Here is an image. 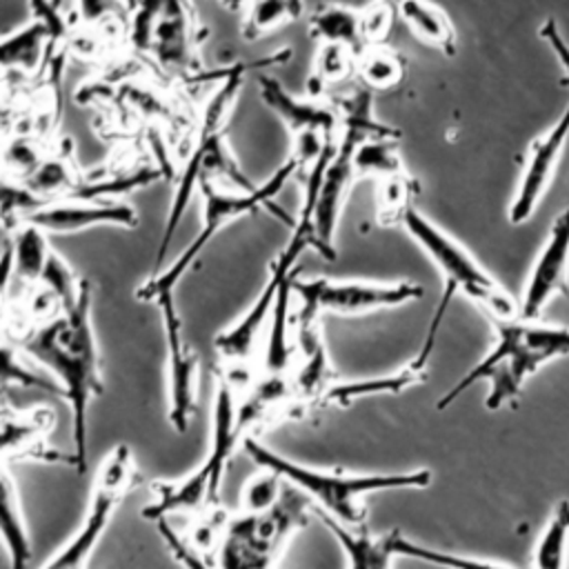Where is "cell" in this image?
<instances>
[{
  "mask_svg": "<svg viewBox=\"0 0 569 569\" xmlns=\"http://www.w3.org/2000/svg\"><path fill=\"white\" fill-rule=\"evenodd\" d=\"M429 356L431 353L418 349V353L407 365H402L400 369H396L391 373L349 380V382H336L327 389L320 405L322 407H349L353 400H360V398L402 393L405 389H409L413 385H420L427 378Z\"/></svg>",
  "mask_w": 569,
  "mask_h": 569,
  "instance_id": "obj_17",
  "label": "cell"
},
{
  "mask_svg": "<svg viewBox=\"0 0 569 569\" xmlns=\"http://www.w3.org/2000/svg\"><path fill=\"white\" fill-rule=\"evenodd\" d=\"M353 171L358 178H376L378 182L405 178L407 171L398 156L396 138H371L358 144L353 153Z\"/></svg>",
  "mask_w": 569,
  "mask_h": 569,
  "instance_id": "obj_25",
  "label": "cell"
},
{
  "mask_svg": "<svg viewBox=\"0 0 569 569\" xmlns=\"http://www.w3.org/2000/svg\"><path fill=\"white\" fill-rule=\"evenodd\" d=\"M496 342L489 353L476 362L438 402L436 407L445 411L476 382H487L489 391L485 407L496 411L511 405L525 382L547 362L569 353V329L542 325L538 320H498L493 322Z\"/></svg>",
  "mask_w": 569,
  "mask_h": 569,
  "instance_id": "obj_2",
  "label": "cell"
},
{
  "mask_svg": "<svg viewBox=\"0 0 569 569\" xmlns=\"http://www.w3.org/2000/svg\"><path fill=\"white\" fill-rule=\"evenodd\" d=\"M136 480L138 471L131 449L116 445L98 465L84 518L42 569H87L118 505L133 489Z\"/></svg>",
  "mask_w": 569,
  "mask_h": 569,
  "instance_id": "obj_10",
  "label": "cell"
},
{
  "mask_svg": "<svg viewBox=\"0 0 569 569\" xmlns=\"http://www.w3.org/2000/svg\"><path fill=\"white\" fill-rule=\"evenodd\" d=\"M242 16V36L244 40H256L282 24H289L300 18L302 4L293 0L284 2H251L244 7Z\"/></svg>",
  "mask_w": 569,
  "mask_h": 569,
  "instance_id": "obj_29",
  "label": "cell"
},
{
  "mask_svg": "<svg viewBox=\"0 0 569 569\" xmlns=\"http://www.w3.org/2000/svg\"><path fill=\"white\" fill-rule=\"evenodd\" d=\"M293 296L300 309L296 313L298 329L316 327L322 313H367L389 307L413 302L422 296L416 282H371V280H336V278H307L293 280Z\"/></svg>",
  "mask_w": 569,
  "mask_h": 569,
  "instance_id": "obj_11",
  "label": "cell"
},
{
  "mask_svg": "<svg viewBox=\"0 0 569 569\" xmlns=\"http://www.w3.org/2000/svg\"><path fill=\"white\" fill-rule=\"evenodd\" d=\"M389 24V16H387V7L380 4H371L362 9V33H365V42H371L376 38H382Z\"/></svg>",
  "mask_w": 569,
  "mask_h": 569,
  "instance_id": "obj_37",
  "label": "cell"
},
{
  "mask_svg": "<svg viewBox=\"0 0 569 569\" xmlns=\"http://www.w3.org/2000/svg\"><path fill=\"white\" fill-rule=\"evenodd\" d=\"M153 305L160 311L167 345V416L171 427L178 433H184L189 427V418L196 409L198 356L184 340L176 296H160Z\"/></svg>",
  "mask_w": 569,
  "mask_h": 569,
  "instance_id": "obj_12",
  "label": "cell"
},
{
  "mask_svg": "<svg viewBox=\"0 0 569 569\" xmlns=\"http://www.w3.org/2000/svg\"><path fill=\"white\" fill-rule=\"evenodd\" d=\"M538 33H540V38L551 47V51L556 53L558 62H560L562 69H565V76L560 78V84L569 87V44L565 42L562 33H560V29H558V24H556V20H553V18H547L545 24L538 29Z\"/></svg>",
  "mask_w": 569,
  "mask_h": 569,
  "instance_id": "obj_36",
  "label": "cell"
},
{
  "mask_svg": "<svg viewBox=\"0 0 569 569\" xmlns=\"http://www.w3.org/2000/svg\"><path fill=\"white\" fill-rule=\"evenodd\" d=\"M318 518L340 542L347 556V569H391L393 558H398L396 553V542L400 533L398 529L385 536H371L367 529L351 531L320 511H318Z\"/></svg>",
  "mask_w": 569,
  "mask_h": 569,
  "instance_id": "obj_19",
  "label": "cell"
},
{
  "mask_svg": "<svg viewBox=\"0 0 569 569\" xmlns=\"http://www.w3.org/2000/svg\"><path fill=\"white\" fill-rule=\"evenodd\" d=\"M244 431L238 427V409L236 393L231 387L220 380L213 400L211 413V442L198 469L178 478L153 482V502L142 509L147 520H167V516L184 513V516H207L218 509L220 487L229 460L236 447H242Z\"/></svg>",
  "mask_w": 569,
  "mask_h": 569,
  "instance_id": "obj_5",
  "label": "cell"
},
{
  "mask_svg": "<svg viewBox=\"0 0 569 569\" xmlns=\"http://www.w3.org/2000/svg\"><path fill=\"white\" fill-rule=\"evenodd\" d=\"M336 142H331L322 151V156L313 162V167L307 169L305 176H302L305 178V189H302L305 198H302V204H300V213L296 218V224H293V231H291L287 244L282 247L278 258L271 262L269 278H267L264 287L253 298L249 309L233 325L222 329L213 340L218 353L231 365H242L251 356L258 336L262 333L264 325L271 318V311H273V305H276V298H278L280 289L289 280H293V269H296L298 258L309 247H313L318 253H322V247H320V240H318V233H316V222H313V207H316V193H318V187L322 182L325 169H327V164H329V160L336 151Z\"/></svg>",
  "mask_w": 569,
  "mask_h": 569,
  "instance_id": "obj_4",
  "label": "cell"
},
{
  "mask_svg": "<svg viewBox=\"0 0 569 569\" xmlns=\"http://www.w3.org/2000/svg\"><path fill=\"white\" fill-rule=\"evenodd\" d=\"M309 33L322 44H342L356 53L365 51L362 33V9L342 4H320L309 18Z\"/></svg>",
  "mask_w": 569,
  "mask_h": 569,
  "instance_id": "obj_21",
  "label": "cell"
},
{
  "mask_svg": "<svg viewBox=\"0 0 569 569\" xmlns=\"http://www.w3.org/2000/svg\"><path fill=\"white\" fill-rule=\"evenodd\" d=\"M356 62V53L342 44H322L316 58V78L318 82L342 80Z\"/></svg>",
  "mask_w": 569,
  "mask_h": 569,
  "instance_id": "obj_35",
  "label": "cell"
},
{
  "mask_svg": "<svg viewBox=\"0 0 569 569\" xmlns=\"http://www.w3.org/2000/svg\"><path fill=\"white\" fill-rule=\"evenodd\" d=\"M558 293L569 300V207L551 222L547 240L531 267L520 300V318L538 320L547 302Z\"/></svg>",
  "mask_w": 569,
  "mask_h": 569,
  "instance_id": "obj_13",
  "label": "cell"
},
{
  "mask_svg": "<svg viewBox=\"0 0 569 569\" xmlns=\"http://www.w3.org/2000/svg\"><path fill=\"white\" fill-rule=\"evenodd\" d=\"M156 527H158L160 538H162L164 545L169 547L171 556H173L184 569H218L216 560H213L207 551L198 549V547H196L187 536H182L169 520H158Z\"/></svg>",
  "mask_w": 569,
  "mask_h": 569,
  "instance_id": "obj_32",
  "label": "cell"
},
{
  "mask_svg": "<svg viewBox=\"0 0 569 569\" xmlns=\"http://www.w3.org/2000/svg\"><path fill=\"white\" fill-rule=\"evenodd\" d=\"M242 84V67H233L229 73H224L220 87L216 89V93L207 100L204 111H202V122H200V131H198V140L193 144V151L189 153L180 178L176 182V191L169 204V213H167V222L162 229V238L158 244V256H156V267L160 269V262L173 240V233L182 220L184 209L189 207L196 189H200V180L209 178L213 180L216 176H227L233 178L238 187L242 189H253V184H249V180L242 178L236 160L231 158V151L224 142V120L229 109L233 107V100L238 98ZM156 269V271H158Z\"/></svg>",
  "mask_w": 569,
  "mask_h": 569,
  "instance_id": "obj_7",
  "label": "cell"
},
{
  "mask_svg": "<svg viewBox=\"0 0 569 569\" xmlns=\"http://www.w3.org/2000/svg\"><path fill=\"white\" fill-rule=\"evenodd\" d=\"M193 24L189 7L180 2H164L158 7V16L151 31V44L156 58L164 67L187 69L193 51Z\"/></svg>",
  "mask_w": 569,
  "mask_h": 569,
  "instance_id": "obj_18",
  "label": "cell"
},
{
  "mask_svg": "<svg viewBox=\"0 0 569 569\" xmlns=\"http://www.w3.org/2000/svg\"><path fill=\"white\" fill-rule=\"evenodd\" d=\"M244 453L260 467L278 473L300 489L329 518L351 531H362L367 522V496L391 489H425L431 482L429 469L393 473H349L345 469H318L284 458L262 445L256 436L242 440Z\"/></svg>",
  "mask_w": 569,
  "mask_h": 569,
  "instance_id": "obj_3",
  "label": "cell"
},
{
  "mask_svg": "<svg viewBox=\"0 0 569 569\" xmlns=\"http://www.w3.org/2000/svg\"><path fill=\"white\" fill-rule=\"evenodd\" d=\"M51 16L31 20L16 33H9L2 40V67L4 69H20V71H33L40 62V56L44 51V42L51 33Z\"/></svg>",
  "mask_w": 569,
  "mask_h": 569,
  "instance_id": "obj_24",
  "label": "cell"
},
{
  "mask_svg": "<svg viewBox=\"0 0 569 569\" xmlns=\"http://www.w3.org/2000/svg\"><path fill=\"white\" fill-rule=\"evenodd\" d=\"M413 178H393L378 182V218L380 222H400L405 211L411 207L413 196Z\"/></svg>",
  "mask_w": 569,
  "mask_h": 569,
  "instance_id": "obj_33",
  "label": "cell"
},
{
  "mask_svg": "<svg viewBox=\"0 0 569 569\" xmlns=\"http://www.w3.org/2000/svg\"><path fill=\"white\" fill-rule=\"evenodd\" d=\"M296 280V278H293ZM293 280H289L273 305L269 318V340L264 351V373H287L293 360V349L287 340V313H289V298L293 293Z\"/></svg>",
  "mask_w": 569,
  "mask_h": 569,
  "instance_id": "obj_27",
  "label": "cell"
},
{
  "mask_svg": "<svg viewBox=\"0 0 569 569\" xmlns=\"http://www.w3.org/2000/svg\"><path fill=\"white\" fill-rule=\"evenodd\" d=\"M396 553L405 556V558H413L420 562H429V565H438L445 569H511L498 562H489V560H478V558H469V556H460V553H451V551H440V549H431L425 547L416 540L405 538L402 533H398V542H396Z\"/></svg>",
  "mask_w": 569,
  "mask_h": 569,
  "instance_id": "obj_31",
  "label": "cell"
},
{
  "mask_svg": "<svg viewBox=\"0 0 569 569\" xmlns=\"http://www.w3.org/2000/svg\"><path fill=\"white\" fill-rule=\"evenodd\" d=\"M300 169L298 160L289 156V160L273 171L271 178H267L262 184L253 189H240V191H224L216 184V180L202 178L200 180V196H202V224L196 238L182 249V253L162 271H156L142 287L138 289V300L156 302L160 296L173 293L176 284L184 278V273L193 267L196 258L204 251V247L216 238L229 222L244 218L249 213H256L262 204H269L278 191L284 187V182Z\"/></svg>",
  "mask_w": 569,
  "mask_h": 569,
  "instance_id": "obj_8",
  "label": "cell"
},
{
  "mask_svg": "<svg viewBox=\"0 0 569 569\" xmlns=\"http://www.w3.org/2000/svg\"><path fill=\"white\" fill-rule=\"evenodd\" d=\"M284 489V480L269 471L262 469V473L253 476L251 480H247L244 489H242V509L240 511H264L269 507H273L280 498Z\"/></svg>",
  "mask_w": 569,
  "mask_h": 569,
  "instance_id": "obj_34",
  "label": "cell"
},
{
  "mask_svg": "<svg viewBox=\"0 0 569 569\" xmlns=\"http://www.w3.org/2000/svg\"><path fill=\"white\" fill-rule=\"evenodd\" d=\"M309 502L300 489L284 482L273 507L227 516L213 547L218 569H276L287 542L307 527Z\"/></svg>",
  "mask_w": 569,
  "mask_h": 569,
  "instance_id": "obj_6",
  "label": "cell"
},
{
  "mask_svg": "<svg viewBox=\"0 0 569 569\" xmlns=\"http://www.w3.org/2000/svg\"><path fill=\"white\" fill-rule=\"evenodd\" d=\"M51 429V413L47 409L22 411V413H4L2 429V460L4 465L11 458H36V460H53L56 451L47 447V433Z\"/></svg>",
  "mask_w": 569,
  "mask_h": 569,
  "instance_id": "obj_20",
  "label": "cell"
},
{
  "mask_svg": "<svg viewBox=\"0 0 569 569\" xmlns=\"http://www.w3.org/2000/svg\"><path fill=\"white\" fill-rule=\"evenodd\" d=\"M51 253L53 251L47 244V233L33 224H22L13 238V247H7L16 276L31 282H40Z\"/></svg>",
  "mask_w": 569,
  "mask_h": 569,
  "instance_id": "obj_26",
  "label": "cell"
},
{
  "mask_svg": "<svg viewBox=\"0 0 569 569\" xmlns=\"http://www.w3.org/2000/svg\"><path fill=\"white\" fill-rule=\"evenodd\" d=\"M358 71L367 87L371 89H391L400 82L405 73V62L396 51L371 47L358 56Z\"/></svg>",
  "mask_w": 569,
  "mask_h": 569,
  "instance_id": "obj_30",
  "label": "cell"
},
{
  "mask_svg": "<svg viewBox=\"0 0 569 569\" xmlns=\"http://www.w3.org/2000/svg\"><path fill=\"white\" fill-rule=\"evenodd\" d=\"M258 89H260V98L264 100V104L293 131V136L318 133L327 140H338L336 138L338 116L333 109H329L320 102H313V100H300V98L291 96L271 76H260Z\"/></svg>",
  "mask_w": 569,
  "mask_h": 569,
  "instance_id": "obj_16",
  "label": "cell"
},
{
  "mask_svg": "<svg viewBox=\"0 0 569 569\" xmlns=\"http://www.w3.org/2000/svg\"><path fill=\"white\" fill-rule=\"evenodd\" d=\"M2 538L7 547V556L11 562V569H24L31 560V538L20 511L18 489L13 487V480L9 476V469H2Z\"/></svg>",
  "mask_w": 569,
  "mask_h": 569,
  "instance_id": "obj_23",
  "label": "cell"
},
{
  "mask_svg": "<svg viewBox=\"0 0 569 569\" xmlns=\"http://www.w3.org/2000/svg\"><path fill=\"white\" fill-rule=\"evenodd\" d=\"M398 11L418 40L442 51L445 56L456 53V29L440 7L425 2H402Z\"/></svg>",
  "mask_w": 569,
  "mask_h": 569,
  "instance_id": "obj_22",
  "label": "cell"
},
{
  "mask_svg": "<svg viewBox=\"0 0 569 569\" xmlns=\"http://www.w3.org/2000/svg\"><path fill=\"white\" fill-rule=\"evenodd\" d=\"M22 224H33L44 233H78L89 227L118 224V227H136L138 213L127 202H91V200H60L47 202L29 213H24Z\"/></svg>",
  "mask_w": 569,
  "mask_h": 569,
  "instance_id": "obj_15",
  "label": "cell"
},
{
  "mask_svg": "<svg viewBox=\"0 0 569 569\" xmlns=\"http://www.w3.org/2000/svg\"><path fill=\"white\" fill-rule=\"evenodd\" d=\"M400 222L442 273V298L453 300L456 293H462L476 307H480L491 318V322L520 318V302H516L507 289H502L500 282L489 276L456 238H451L413 207L405 211Z\"/></svg>",
  "mask_w": 569,
  "mask_h": 569,
  "instance_id": "obj_9",
  "label": "cell"
},
{
  "mask_svg": "<svg viewBox=\"0 0 569 569\" xmlns=\"http://www.w3.org/2000/svg\"><path fill=\"white\" fill-rule=\"evenodd\" d=\"M569 545V500H560L536 545L533 569H565Z\"/></svg>",
  "mask_w": 569,
  "mask_h": 569,
  "instance_id": "obj_28",
  "label": "cell"
},
{
  "mask_svg": "<svg viewBox=\"0 0 569 569\" xmlns=\"http://www.w3.org/2000/svg\"><path fill=\"white\" fill-rule=\"evenodd\" d=\"M20 347L58 380L60 396L71 411V460L82 473L87 469L89 402L102 393L98 345L91 327V284L84 280L73 307L33 327L20 338Z\"/></svg>",
  "mask_w": 569,
  "mask_h": 569,
  "instance_id": "obj_1",
  "label": "cell"
},
{
  "mask_svg": "<svg viewBox=\"0 0 569 569\" xmlns=\"http://www.w3.org/2000/svg\"><path fill=\"white\" fill-rule=\"evenodd\" d=\"M567 138H569V104L562 111V116L551 124V129H547L542 136H538L529 144V151H527V158L522 164V173H520V182H518L516 196H513L509 213H507L511 224H522L533 216L538 202L542 200V196L556 173V167H558L560 153L567 144Z\"/></svg>",
  "mask_w": 569,
  "mask_h": 569,
  "instance_id": "obj_14",
  "label": "cell"
}]
</instances>
